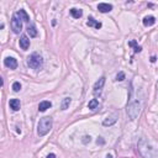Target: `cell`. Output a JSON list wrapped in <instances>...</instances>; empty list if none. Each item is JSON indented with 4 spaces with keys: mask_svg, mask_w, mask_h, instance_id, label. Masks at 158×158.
Wrapping results in <instances>:
<instances>
[{
    "mask_svg": "<svg viewBox=\"0 0 158 158\" xmlns=\"http://www.w3.org/2000/svg\"><path fill=\"white\" fill-rule=\"evenodd\" d=\"M137 150L142 158H158V150L152 147L146 139H140L137 143Z\"/></svg>",
    "mask_w": 158,
    "mask_h": 158,
    "instance_id": "cell-1",
    "label": "cell"
},
{
    "mask_svg": "<svg viewBox=\"0 0 158 158\" xmlns=\"http://www.w3.org/2000/svg\"><path fill=\"white\" fill-rule=\"evenodd\" d=\"M52 126H53V120H52V118H49V116L41 118L40 121H38V125H37V133H38V136L42 137V136L47 135L51 131Z\"/></svg>",
    "mask_w": 158,
    "mask_h": 158,
    "instance_id": "cell-2",
    "label": "cell"
},
{
    "mask_svg": "<svg viewBox=\"0 0 158 158\" xmlns=\"http://www.w3.org/2000/svg\"><path fill=\"white\" fill-rule=\"evenodd\" d=\"M126 112H127V116L130 120H136L137 116L141 112V104L139 100H132L127 104V108H126Z\"/></svg>",
    "mask_w": 158,
    "mask_h": 158,
    "instance_id": "cell-3",
    "label": "cell"
},
{
    "mask_svg": "<svg viewBox=\"0 0 158 158\" xmlns=\"http://www.w3.org/2000/svg\"><path fill=\"white\" fill-rule=\"evenodd\" d=\"M27 66L30 68H32V69H40L42 66H43V59H42V57L36 53V52H34L31 56H28L27 58Z\"/></svg>",
    "mask_w": 158,
    "mask_h": 158,
    "instance_id": "cell-4",
    "label": "cell"
},
{
    "mask_svg": "<svg viewBox=\"0 0 158 158\" xmlns=\"http://www.w3.org/2000/svg\"><path fill=\"white\" fill-rule=\"evenodd\" d=\"M11 28L14 31V34H20L21 30H22V21H21L16 14H14L13 19H11Z\"/></svg>",
    "mask_w": 158,
    "mask_h": 158,
    "instance_id": "cell-5",
    "label": "cell"
},
{
    "mask_svg": "<svg viewBox=\"0 0 158 158\" xmlns=\"http://www.w3.org/2000/svg\"><path fill=\"white\" fill-rule=\"evenodd\" d=\"M105 77H101L95 84H94V95H100V93H101V90H103V88H104V84H105Z\"/></svg>",
    "mask_w": 158,
    "mask_h": 158,
    "instance_id": "cell-6",
    "label": "cell"
},
{
    "mask_svg": "<svg viewBox=\"0 0 158 158\" xmlns=\"http://www.w3.org/2000/svg\"><path fill=\"white\" fill-rule=\"evenodd\" d=\"M4 66L10 69H16L17 68V61L14 57H6L4 59Z\"/></svg>",
    "mask_w": 158,
    "mask_h": 158,
    "instance_id": "cell-7",
    "label": "cell"
},
{
    "mask_svg": "<svg viewBox=\"0 0 158 158\" xmlns=\"http://www.w3.org/2000/svg\"><path fill=\"white\" fill-rule=\"evenodd\" d=\"M116 121H118V114L115 112V114H112V115H109V116L103 121V125H104V126H111V125H114Z\"/></svg>",
    "mask_w": 158,
    "mask_h": 158,
    "instance_id": "cell-8",
    "label": "cell"
},
{
    "mask_svg": "<svg viewBox=\"0 0 158 158\" xmlns=\"http://www.w3.org/2000/svg\"><path fill=\"white\" fill-rule=\"evenodd\" d=\"M19 45H20V47L22 48L24 51H27L28 47H30V40H28V37L26 35H22V36H21V38H20V41H19Z\"/></svg>",
    "mask_w": 158,
    "mask_h": 158,
    "instance_id": "cell-9",
    "label": "cell"
},
{
    "mask_svg": "<svg viewBox=\"0 0 158 158\" xmlns=\"http://www.w3.org/2000/svg\"><path fill=\"white\" fill-rule=\"evenodd\" d=\"M98 10L103 14H106V13H110L112 10V5L111 4H108V3H100L98 5Z\"/></svg>",
    "mask_w": 158,
    "mask_h": 158,
    "instance_id": "cell-10",
    "label": "cell"
},
{
    "mask_svg": "<svg viewBox=\"0 0 158 158\" xmlns=\"http://www.w3.org/2000/svg\"><path fill=\"white\" fill-rule=\"evenodd\" d=\"M87 25L89 26V27H95L97 30H99V28H101V22H99V21H97L95 19H94L93 16H89L88 17V21H87Z\"/></svg>",
    "mask_w": 158,
    "mask_h": 158,
    "instance_id": "cell-11",
    "label": "cell"
},
{
    "mask_svg": "<svg viewBox=\"0 0 158 158\" xmlns=\"http://www.w3.org/2000/svg\"><path fill=\"white\" fill-rule=\"evenodd\" d=\"M16 15H17V17L21 20V21H24V22H28L30 21V16L27 15V13L25 11V10H19V11L16 13Z\"/></svg>",
    "mask_w": 158,
    "mask_h": 158,
    "instance_id": "cell-12",
    "label": "cell"
},
{
    "mask_svg": "<svg viewBox=\"0 0 158 158\" xmlns=\"http://www.w3.org/2000/svg\"><path fill=\"white\" fill-rule=\"evenodd\" d=\"M143 25L146 26V27H150V26H152V25H154L156 24V17L154 16H146L145 19H143Z\"/></svg>",
    "mask_w": 158,
    "mask_h": 158,
    "instance_id": "cell-13",
    "label": "cell"
},
{
    "mask_svg": "<svg viewBox=\"0 0 158 158\" xmlns=\"http://www.w3.org/2000/svg\"><path fill=\"white\" fill-rule=\"evenodd\" d=\"M9 105H10V109H13L14 111H17V110H20L21 103H20L19 99H11L10 103H9Z\"/></svg>",
    "mask_w": 158,
    "mask_h": 158,
    "instance_id": "cell-14",
    "label": "cell"
},
{
    "mask_svg": "<svg viewBox=\"0 0 158 158\" xmlns=\"http://www.w3.org/2000/svg\"><path fill=\"white\" fill-rule=\"evenodd\" d=\"M70 15L74 17V19H80L82 16H83V10H80V9H77V7H72L70 10Z\"/></svg>",
    "mask_w": 158,
    "mask_h": 158,
    "instance_id": "cell-15",
    "label": "cell"
},
{
    "mask_svg": "<svg viewBox=\"0 0 158 158\" xmlns=\"http://www.w3.org/2000/svg\"><path fill=\"white\" fill-rule=\"evenodd\" d=\"M52 106V103L48 101V100H43V101H41L40 105H38V110L40 111H46L47 109H49Z\"/></svg>",
    "mask_w": 158,
    "mask_h": 158,
    "instance_id": "cell-16",
    "label": "cell"
},
{
    "mask_svg": "<svg viewBox=\"0 0 158 158\" xmlns=\"http://www.w3.org/2000/svg\"><path fill=\"white\" fill-rule=\"evenodd\" d=\"M27 34L30 35V37H36L37 36V30L35 25H27Z\"/></svg>",
    "mask_w": 158,
    "mask_h": 158,
    "instance_id": "cell-17",
    "label": "cell"
},
{
    "mask_svg": "<svg viewBox=\"0 0 158 158\" xmlns=\"http://www.w3.org/2000/svg\"><path fill=\"white\" fill-rule=\"evenodd\" d=\"M70 103H72V99L70 98H64V99L62 100V103H61V109L62 110H67L69 108Z\"/></svg>",
    "mask_w": 158,
    "mask_h": 158,
    "instance_id": "cell-18",
    "label": "cell"
},
{
    "mask_svg": "<svg viewBox=\"0 0 158 158\" xmlns=\"http://www.w3.org/2000/svg\"><path fill=\"white\" fill-rule=\"evenodd\" d=\"M88 108L90 109V110H97V109H99V101L97 100V99H91L90 101H89V104H88Z\"/></svg>",
    "mask_w": 158,
    "mask_h": 158,
    "instance_id": "cell-19",
    "label": "cell"
},
{
    "mask_svg": "<svg viewBox=\"0 0 158 158\" xmlns=\"http://www.w3.org/2000/svg\"><path fill=\"white\" fill-rule=\"evenodd\" d=\"M129 46H130V47H133V49H135L136 53H139V52L142 51V47H141V46H137V43H136V41H135V40L129 42Z\"/></svg>",
    "mask_w": 158,
    "mask_h": 158,
    "instance_id": "cell-20",
    "label": "cell"
},
{
    "mask_svg": "<svg viewBox=\"0 0 158 158\" xmlns=\"http://www.w3.org/2000/svg\"><path fill=\"white\" fill-rule=\"evenodd\" d=\"M13 90L16 91V93L21 90V84H20V82H15V83L13 84Z\"/></svg>",
    "mask_w": 158,
    "mask_h": 158,
    "instance_id": "cell-21",
    "label": "cell"
},
{
    "mask_svg": "<svg viewBox=\"0 0 158 158\" xmlns=\"http://www.w3.org/2000/svg\"><path fill=\"white\" fill-rule=\"evenodd\" d=\"M124 79H125V73L124 72H119L118 76H116V80L118 82H122Z\"/></svg>",
    "mask_w": 158,
    "mask_h": 158,
    "instance_id": "cell-22",
    "label": "cell"
},
{
    "mask_svg": "<svg viewBox=\"0 0 158 158\" xmlns=\"http://www.w3.org/2000/svg\"><path fill=\"white\" fill-rule=\"evenodd\" d=\"M91 141V137L90 136H84L83 137V143H88V142H90Z\"/></svg>",
    "mask_w": 158,
    "mask_h": 158,
    "instance_id": "cell-23",
    "label": "cell"
},
{
    "mask_svg": "<svg viewBox=\"0 0 158 158\" xmlns=\"http://www.w3.org/2000/svg\"><path fill=\"white\" fill-rule=\"evenodd\" d=\"M97 143H98V145H104V143H105V141L103 140V137H98V140H97Z\"/></svg>",
    "mask_w": 158,
    "mask_h": 158,
    "instance_id": "cell-24",
    "label": "cell"
},
{
    "mask_svg": "<svg viewBox=\"0 0 158 158\" xmlns=\"http://www.w3.org/2000/svg\"><path fill=\"white\" fill-rule=\"evenodd\" d=\"M47 158H56V154L55 153H51V154L47 156Z\"/></svg>",
    "mask_w": 158,
    "mask_h": 158,
    "instance_id": "cell-25",
    "label": "cell"
},
{
    "mask_svg": "<svg viewBox=\"0 0 158 158\" xmlns=\"http://www.w3.org/2000/svg\"><path fill=\"white\" fill-rule=\"evenodd\" d=\"M151 62H152V63H153V62H156V57H154V56H153V57H151Z\"/></svg>",
    "mask_w": 158,
    "mask_h": 158,
    "instance_id": "cell-26",
    "label": "cell"
},
{
    "mask_svg": "<svg viewBox=\"0 0 158 158\" xmlns=\"http://www.w3.org/2000/svg\"><path fill=\"white\" fill-rule=\"evenodd\" d=\"M106 158H112V156H111V154H108V156H106Z\"/></svg>",
    "mask_w": 158,
    "mask_h": 158,
    "instance_id": "cell-27",
    "label": "cell"
}]
</instances>
